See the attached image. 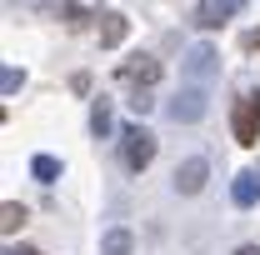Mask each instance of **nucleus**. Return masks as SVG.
<instances>
[{
  "label": "nucleus",
  "instance_id": "1",
  "mask_svg": "<svg viewBox=\"0 0 260 255\" xmlns=\"http://www.w3.org/2000/svg\"><path fill=\"white\" fill-rule=\"evenodd\" d=\"M230 130H235L240 145H255V140H260V90H245V95L235 100V110H230Z\"/></svg>",
  "mask_w": 260,
  "mask_h": 255
},
{
  "label": "nucleus",
  "instance_id": "2",
  "mask_svg": "<svg viewBox=\"0 0 260 255\" xmlns=\"http://www.w3.org/2000/svg\"><path fill=\"white\" fill-rule=\"evenodd\" d=\"M205 110H210V100L200 85H185V90H175L170 105H165V115L175 120V125H195V120H205Z\"/></svg>",
  "mask_w": 260,
  "mask_h": 255
},
{
  "label": "nucleus",
  "instance_id": "3",
  "mask_svg": "<svg viewBox=\"0 0 260 255\" xmlns=\"http://www.w3.org/2000/svg\"><path fill=\"white\" fill-rule=\"evenodd\" d=\"M120 155H125L130 170H145V165L155 160V135L145 125H125L120 130Z\"/></svg>",
  "mask_w": 260,
  "mask_h": 255
},
{
  "label": "nucleus",
  "instance_id": "4",
  "mask_svg": "<svg viewBox=\"0 0 260 255\" xmlns=\"http://www.w3.org/2000/svg\"><path fill=\"white\" fill-rule=\"evenodd\" d=\"M120 80H125L130 90H150V85L160 80V60H155V55H130V60L120 65Z\"/></svg>",
  "mask_w": 260,
  "mask_h": 255
},
{
  "label": "nucleus",
  "instance_id": "5",
  "mask_svg": "<svg viewBox=\"0 0 260 255\" xmlns=\"http://www.w3.org/2000/svg\"><path fill=\"white\" fill-rule=\"evenodd\" d=\"M245 10V0H200L195 5V25L200 30H220L230 15H240Z\"/></svg>",
  "mask_w": 260,
  "mask_h": 255
},
{
  "label": "nucleus",
  "instance_id": "6",
  "mask_svg": "<svg viewBox=\"0 0 260 255\" xmlns=\"http://www.w3.org/2000/svg\"><path fill=\"white\" fill-rule=\"evenodd\" d=\"M205 175H210L205 155H190V160H180V165H175V190H180V195H200Z\"/></svg>",
  "mask_w": 260,
  "mask_h": 255
},
{
  "label": "nucleus",
  "instance_id": "7",
  "mask_svg": "<svg viewBox=\"0 0 260 255\" xmlns=\"http://www.w3.org/2000/svg\"><path fill=\"white\" fill-rule=\"evenodd\" d=\"M220 70V55L210 50V45H190L185 50V75H195V80H210Z\"/></svg>",
  "mask_w": 260,
  "mask_h": 255
},
{
  "label": "nucleus",
  "instance_id": "8",
  "mask_svg": "<svg viewBox=\"0 0 260 255\" xmlns=\"http://www.w3.org/2000/svg\"><path fill=\"white\" fill-rule=\"evenodd\" d=\"M230 200H235L240 210H250V205L260 200V175H255V170H240V175H235V185H230Z\"/></svg>",
  "mask_w": 260,
  "mask_h": 255
},
{
  "label": "nucleus",
  "instance_id": "9",
  "mask_svg": "<svg viewBox=\"0 0 260 255\" xmlns=\"http://www.w3.org/2000/svg\"><path fill=\"white\" fill-rule=\"evenodd\" d=\"M40 10H45L50 20H65V25H85V20H90L75 0H40Z\"/></svg>",
  "mask_w": 260,
  "mask_h": 255
},
{
  "label": "nucleus",
  "instance_id": "10",
  "mask_svg": "<svg viewBox=\"0 0 260 255\" xmlns=\"http://www.w3.org/2000/svg\"><path fill=\"white\" fill-rule=\"evenodd\" d=\"M95 20H100V45H120L125 40V15L120 10H100Z\"/></svg>",
  "mask_w": 260,
  "mask_h": 255
},
{
  "label": "nucleus",
  "instance_id": "11",
  "mask_svg": "<svg viewBox=\"0 0 260 255\" xmlns=\"http://www.w3.org/2000/svg\"><path fill=\"white\" fill-rule=\"evenodd\" d=\"M110 130H115V120H110V100H95V105H90V135L105 140Z\"/></svg>",
  "mask_w": 260,
  "mask_h": 255
},
{
  "label": "nucleus",
  "instance_id": "12",
  "mask_svg": "<svg viewBox=\"0 0 260 255\" xmlns=\"http://www.w3.org/2000/svg\"><path fill=\"white\" fill-rule=\"evenodd\" d=\"M30 175L40 180V185L60 180V160H55V155H35V160H30Z\"/></svg>",
  "mask_w": 260,
  "mask_h": 255
},
{
  "label": "nucleus",
  "instance_id": "13",
  "mask_svg": "<svg viewBox=\"0 0 260 255\" xmlns=\"http://www.w3.org/2000/svg\"><path fill=\"white\" fill-rule=\"evenodd\" d=\"M100 255H130V230H105V240H100Z\"/></svg>",
  "mask_w": 260,
  "mask_h": 255
},
{
  "label": "nucleus",
  "instance_id": "14",
  "mask_svg": "<svg viewBox=\"0 0 260 255\" xmlns=\"http://www.w3.org/2000/svg\"><path fill=\"white\" fill-rule=\"evenodd\" d=\"M20 225H25V205H15V200H5V205H0V230H5V235H15Z\"/></svg>",
  "mask_w": 260,
  "mask_h": 255
},
{
  "label": "nucleus",
  "instance_id": "15",
  "mask_svg": "<svg viewBox=\"0 0 260 255\" xmlns=\"http://www.w3.org/2000/svg\"><path fill=\"white\" fill-rule=\"evenodd\" d=\"M20 85H25V75H20L15 65H5V70H0V95H15Z\"/></svg>",
  "mask_w": 260,
  "mask_h": 255
},
{
  "label": "nucleus",
  "instance_id": "16",
  "mask_svg": "<svg viewBox=\"0 0 260 255\" xmlns=\"http://www.w3.org/2000/svg\"><path fill=\"white\" fill-rule=\"evenodd\" d=\"M150 105H155V100H150V90H130V110H135V115H145Z\"/></svg>",
  "mask_w": 260,
  "mask_h": 255
},
{
  "label": "nucleus",
  "instance_id": "17",
  "mask_svg": "<svg viewBox=\"0 0 260 255\" xmlns=\"http://www.w3.org/2000/svg\"><path fill=\"white\" fill-rule=\"evenodd\" d=\"M245 50H260V30H250V35H245Z\"/></svg>",
  "mask_w": 260,
  "mask_h": 255
},
{
  "label": "nucleus",
  "instance_id": "18",
  "mask_svg": "<svg viewBox=\"0 0 260 255\" xmlns=\"http://www.w3.org/2000/svg\"><path fill=\"white\" fill-rule=\"evenodd\" d=\"M235 255H260V245H240V250H235Z\"/></svg>",
  "mask_w": 260,
  "mask_h": 255
},
{
  "label": "nucleus",
  "instance_id": "19",
  "mask_svg": "<svg viewBox=\"0 0 260 255\" xmlns=\"http://www.w3.org/2000/svg\"><path fill=\"white\" fill-rule=\"evenodd\" d=\"M20 255H40V250H20Z\"/></svg>",
  "mask_w": 260,
  "mask_h": 255
},
{
  "label": "nucleus",
  "instance_id": "20",
  "mask_svg": "<svg viewBox=\"0 0 260 255\" xmlns=\"http://www.w3.org/2000/svg\"><path fill=\"white\" fill-rule=\"evenodd\" d=\"M5 255H20V250H5Z\"/></svg>",
  "mask_w": 260,
  "mask_h": 255
}]
</instances>
